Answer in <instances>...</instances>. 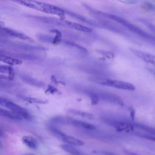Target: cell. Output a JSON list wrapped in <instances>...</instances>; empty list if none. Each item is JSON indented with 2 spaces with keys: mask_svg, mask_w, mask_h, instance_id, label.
Wrapping results in <instances>:
<instances>
[{
  "mask_svg": "<svg viewBox=\"0 0 155 155\" xmlns=\"http://www.w3.org/2000/svg\"><path fill=\"white\" fill-rule=\"evenodd\" d=\"M1 31L5 33V35L13 37V38H16L22 40H25V41H32L33 40L31 39V38L29 36H27L26 35L17 31L16 30L10 29V28H1Z\"/></svg>",
  "mask_w": 155,
  "mask_h": 155,
  "instance_id": "8fae6325",
  "label": "cell"
},
{
  "mask_svg": "<svg viewBox=\"0 0 155 155\" xmlns=\"http://www.w3.org/2000/svg\"><path fill=\"white\" fill-rule=\"evenodd\" d=\"M130 51L137 58L142 60L143 62L151 64L155 67V56L150 53L136 50L134 48H130Z\"/></svg>",
  "mask_w": 155,
  "mask_h": 155,
  "instance_id": "ba28073f",
  "label": "cell"
},
{
  "mask_svg": "<svg viewBox=\"0 0 155 155\" xmlns=\"http://www.w3.org/2000/svg\"><path fill=\"white\" fill-rule=\"evenodd\" d=\"M143 22L145 24V25L148 27V28H150V30L153 31V32H154V33H155V25H154V24H151V23H150V22H146V21H143Z\"/></svg>",
  "mask_w": 155,
  "mask_h": 155,
  "instance_id": "7402d4cb",
  "label": "cell"
},
{
  "mask_svg": "<svg viewBox=\"0 0 155 155\" xmlns=\"http://www.w3.org/2000/svg\"><path fill=\"white\" fill-rule=\"evenodd\" d=\"M0 60L1 62H3L10 65H18L22 64V61L19 59L7 55H4L2 53H1L0 55Z\"/></svg>",
  "mask_w": 155,
  "mask_h": 155,
  "instance_id": "7c38bea8",
  "label": "cell"
},
{
  "mask_svg": "<svg viewBox=\"0 0 155 155\" xmlns=\"http://www.w3.org/2000/svg\"><path fill=\"white\" fill-rule=\"evenodd\" d=\"M22 142L28 148L36 150L38 148V142L35 137L31 136H24L22 137Z\"/></svg>",
  "mask_w": 155,
  "mask_h": 155,
  "instance_id": "4fadbf2b",
  "label": "cell"
},
{
  "mask_svg": "<svg viewBox=\"0 0 155 155\" xmlns=\"http://www.w3.org/2000/svg\"><path fill=\"white\" fill-rule=\"evenodd\" d=\"M23 155H33V154H23Z\"/></svg>",
  "mask_w": 155,
  "mask_h": 155,
  "instance_id": "d4e9b609",
  "label": "cell"
},
{
  "mask_svg": "<svg viewBox=\"0 0 155 155\" xmlns=\"http://www.w3.org/2000/svg\"><path fill=\"white\" fill-rule=\"evenodd\" d=\"M58 24H62L64 26H67L69 28L74 29L76 30L79 31H82V32H85V33H90L93 31L92 29L86 27L85 25L74 22H71V21H57Z\"/></svg>",
  "mask_w": 155,
  "mask_h": 155,
  "instance_id": "30bf717a",
  "label": "cell"
},
{
  "mask_svg": "<svg viewBox=\"0 0 155 155\" xmlns=\"http://www.w3.org/2000/svg\"><path fill=\"white\" fill-rule=\"evenodd\" d=\"M0 104L25 119H31V115L25 108L10 101L1 97L0 99Z\"/></svg>",
  "mask_w": 155,
  "mask_h": 155,
  "instance_id": "5b68a950",
  "label": "cell"
},
{
  "mask_svg": "<svg viewBox=\"0 0 155 155\" xmlns=\"http://www.w3.org/2000/svg\"><path fill=\"white\" fill-rule=\"evenodd\" d=\"M0 114L1 116H3L4 117H7L8 119H12V120H21L22 117L18 115L17 114L12 112V111H8L6 110H4L3 108L0 109Z\"/></svg>",
  "mask_w": 155,
  "mask_h": 155,
  "instance_id": "5bb4252c",
  "label": "cell"
},
{
  "mask_svg": "<svg viewBox=\"0 0 155 155\" xmlns=\"http://www.w3.org/2000/svg\"><path fill=\"white\" fill-rule=\"evenodd\" d=\"M23 81L26 82L27 83L31 85H35L36 87H42L44 86V83L42 82L41 81H39L38 80L34 79L33 78H29V77H24L22 78Z\"/></svg>",
  "mask_w": 155,
  "mask_h": 155,
  "instance_id": "d6986e66",
  "label": "cell"
},
{
  "mask_svg": "<svg viewBox=\"0 0 155 155\" xmlns=\"http://www.w3.org/2000/svg\"><path fill=\"white\" fill-rule=\"evenodd\" d=\"M87 94L89 96V97L91 99V103L92 105H96L98 103V101L100 99L96 93H94L93 91H89L87 93Z\"/></svg>",
  "mask_w": 155,
  "mask_h": 155,
  "instance_id": "44dd1931",
  "label": "cell"
},
{
  "mask_svg": "<svg viewBox=\"0 0 155 155\" xmlns=\"http://www.w3.org/2000/svg\"><path fill=\"white\" fill-rule=\"evenodd\" d=\"M68 112L79 116L81 117H83V118H85V119H94V116L93 114H92L91 113H87L85 111H80V110H74V109H70L68 110Z\"/></svg>",
  "mask_w": 155,
  "mask_h": 155,
  "instance_id": "9a60e30c",
  "label": "cell"
},
{
  "mask_svg": "<svg viewBox=\"0 0 155 155\" xmlns=\"http://www.w3.org/2000/svg\"><path fill=\"white\" fill-rule=\"evenodd\" d=\"M97 95L99 96V99H102L104 101H108L110 103L114 104L116 105H123L124 102L119 96L117 95H115L114 94H111V93H97Z\"/></svg>",
  "mask_w": 155,
  "mask_h": 155,
  "instance_id": "9c48e42d",
  "label": "cell"
},
{
  "mask_svg": "<svg viewBox=\"0 0 155 155\" xmlns=\"http://www.w3.org/2000/svg\"><path fill=\"white\" fill-rule=\"evenodd\" d=\"M53 121L64 125H70L78 128H84L85 130H92L96 128V127L90 123H88L84 121H82L73 118L66 117H57L53 119Z\"/></svg>",
  "mask_w": 155,
  "mask_h": 155,
  "instance_id": "277c9868",
  "label": "cell"
},
{
  "mask_svg": "<svg viewBox=\"0 0 155 155\" xmlns=\"http://www.w3.org/2000/svg\"><path fill=\"white\" fill-rule=\"evenodd\" d=\"M96 154H100V155H116L115 154L111 153V152H108V151H96Z\"/></svg>",
  "mask_w": 155,
  "mask_h": 155,
  "instance_id": "603a6c76",
  "label": "cell"
},
{
  "mask_svg": "<svg viewBox=\"0 0 155 155\" xmlns=\"http://www.w3.org/2000/svg\"><path fill=\"white\" fill-rule=\"evenodd\" d=\"M50 132L57 138L62 142L74 146H82L84 144V142L81 140L70 135H67L60 130L54 128H51Z\"/></svg>",
  "mask_w": 155,
  "mask_h": 155,
  "instance_id": "8992f818",
  "label": "cell"
},
{
  "mask_svg": "<svg viewBox=\"0 0 155 155\" xmlns=\"http://www.w3.org/2000/svg\"><path fill=\"white\" fill-rule=\"evenodd\" d=\"M61 148L66 151L67 153H68L69 154L71 155H81V152L76 149V148L73 147L72 145L70 144H62L61 145Z\"/></svg>",
  "mask_w": 155,
  "mask_h": 155,
  "instance_id": "2e32d148",
  "label": "cell"
},
{
  "mask_svg": "<svg viewBox=\"0 0 155 155\" xmlns=\"http://www.w3.org/2000/svg\"><path fill=\"white\" fill-rule=\"evenodd\" d=\"M22 99L28 102L29 103H36V104H45L47 103V101H42V99H36V98H33L31 97H26V96H22L21 97Z\"/></svg>",
  "mask_w": 155,
  "mask_h": 155,
  "instance_id": "ffe728a7",
  "label": "cell"
},
{
  "mask_svg": "<svg viewBox=\"0 0 155 155\" xmlns=\"http://www.w3.org/2000/svg\"><path fill=\"white\" fill-rule=\"evenodd\" d=\"M107 122L108 124L114 127V128L119 132L133 134L136 130L133 123L120 120H108Z\"/></svg>",
  "mask_w": 155,
  "mask_h": 155,
  "instance_id": "52a82bcc",
  "label": "cell"
},
{
  "mask_svg": "<svg viewBox=\"0 0 155 155\" xmlns=\"http://www.w3.org/2000/svg\"><path fill=\"white\" fill-rule=\"evenodd\" d=\"M105 16L106 17L112 19L113 21H114L116 22L121 24L122 25H123L125 28H128L131 31L139 35L140 36L148 40L150 42L155 43V38L153 36L147 33L146 31H143V30H142L137 26L133 24L132 23L130 22L129 21H127L126 19H125L122 18H120L119 16H116L114 15H111V14H105Z\"/></svg>",
  "mask_w": 155,
  "mask_h": 155,
  "instance_id": "7a4b0ae2",
  "label": "cell"
},
{
  "mask_svg": "<svg viewBox=\"0 0 155 155\" xmlns=\"http://www.w3.org/2000/svg\"><path fill=\"white\" fill-rule=\"evenodd\" d=\"M136 128L139 129L140 130L143 131L144 132L148 133L152 136H155V128L153 127H150L143 124H134Z\"/></svg>",
  "mask_w": 155,
  "mask_h": 155,
  "instance_id": "ac0fdd59",
  "label": "cell"
},
{
  "mask_svg": "<svg viewBox=\"0 0 155 155\" xmlns=\"http://www.w3.org/2000/svg\"><path fill=\"white\" fill-rule=\"evenodd\" d=\"M0 72L7 74V79L8 80H13L15 77V72L13 69L10 66H0Z\"/></svg>",
  "mask_w": 155,
  "mask_h": 155,
  "instance_id": "e0dca14e",
  "label": "cell"
},
{
  "mask_svg": "<svg viewBox=\"0 0 155 155\" xmlns=\"http://www.w3.org/2000/svg\"><path fill=\"white\" fill-rule=\"evenodd\" d=\"M47 91H48V93H54L56 92H58V90L54 87H53L52 86H50V87H48L46 92H47Z\"/></svg>",
  "mask_w": 155,
  "mask_h": 155,
  "instance_id": "cb8c5ba5",
  "label": "cell"
},
{
  "mask_svg": "<svg viewBox=\"0 0 155 155\" xmlns=\"http://www.w3.org/2000/svg\"><path fill=\"white\" fill-rule=\"evenodd\" d=\"M22 5L47 14L54 15L61 18L65 15V11L60 7L35 0H11Z\"/></svg>",
  "mask_w": 155,
  "mask_h": 155,
  "instance_id": "6da1fadb",
  "label": "cell"
},
{
  "mask_svg": "<svg viewBox=\"0 0 155 155\" xmlns=\"http://www.w3.org/2000/svg\"><path fill=\"white\" fill-rule=\"evenodd\" d=\"M91 79L92 81L95 83L117 89L128 91H133L136 89L135 86L133 84L123 81L114 80L104 78H94Z\"/></svg>",
  "mask_w": 155,
  "mask_h": 155,
  "instance_id": "3957f363",
  "label": "cell"
}]
</instances>
